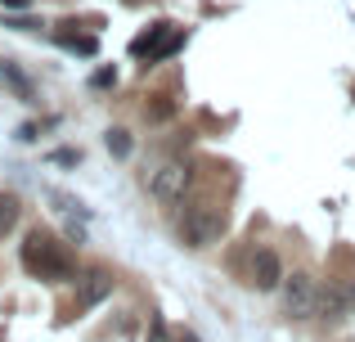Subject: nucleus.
Listing matches in <instances>:
<instances>
[{"instance_id":"obj_1","label":"nucleus","mask_w":355,"mask_h":342,"mask_svg":"<svg viewBox=\"0 0 355 342\" xmlns=\"http://www.w3.org/2000/svg\"><path fill=\"white\" fill-rule=\"evenodd\" d=\"M23 266L36 275V280H50V284H68L72 280L68 248H63L54 234H45V230H32V234L23 239Z\"/></svg>"},{"instance_id":"obj_2","label":"nucleus","mask_w":355,"mask_h":342,"mask_svg":"<svg viewBox=\"0 0 355 342\" xmlns=\"http://www.w3.org/2000/svg\"><path fill=\"white\" fill-rule=\"evenodd\" d=\"M189 185H193L189 162H162V167L148 176V194H153L157 203H180L184 194H189Z\"/></svg>"},{"instance_id":"obj_3","label":"nucleus","mask_w":355,"mask_h":342,"mask_svg":"<svg viewBox=\"0 0 355 342\" xmlns=\"http://www.w3.org/2000/svg\"><path fill=\"white\" fill-rule=\"evenodd\" d=\"M315 298H320V284H315L306 271H297V275L284 280V311L293 320H311L315 316Z\"/></svg>"},{"instance_id":"obj_4","label":"nucleus","mask_w":355,"mask_h":342,"mask_svg":"<svg viewBox=\"0 0 355 342\" xmlns=\"http://www.w3.org/2000/svg\"><path fill=\"white\" fill-rule=\"evenodd\" d=\"M220 230H225V216H220L216 207H193L189 216L180 221V239L189 248H207L211 239H220Z\"/></svg>"},{"instance_id":"obj_5","label":"nucleus","mask_w":355,"mask_h":342,"mask_svg":"<svg viewBox=\"0 0 355 342\" xmlns=\"http://www.w3.org/2000/svg\"><path fill=\"white\" fill-rule=\"evenodd\" d=\"M279 284H284V266H279V253H275V248H257V257H252V289L275 293Z\"/></svg>"},{"instance_id":"obj_6","label":"nucleus","mask_w":355,"mask_h":342,"mask_svg":"<svg viewBox=\"0 0 355 342\" xmlns=\"http://www.w3.org/2000/svg\"><path fill=\"white\" fill-rule=\"evenodd\" d=\"M108 293H113V275L95 266V271H86V275L77 280V307H81V311H90V307H99Z\"/></svg>"},{"instance_id":"obj_7","label":"nucleus","mask_w":355,"mask_h":342,"mask_svg":"<svg viewBox=\"0 0 355 342\" xmlns=\"http://www.w3.org/2000/svg\"><path fill=\"white\" fill-rule=\"evenodd\" d=\"M342 311H347V293H342V289H320V298H315V316H320L324 325H333V320H342Z\"/></svg>"},{"instance_id":"obj_8","label":"nucleus","mask_w":355,"mask_h":342,"mask_svg":"<svg viewBox=\"0 0 355 342\" xmlns=\"http://www.w3.org/2000/svg\"><path fill=\"white\" fill-rule=\"evenodd\" d=\"M0 81H5V86L14 90L18 99H32V95H36V90H32V81H27V72H18L9 59H0Z\"/></svg>"},{"instance_id":"obj_9","label":"nucleus","mask_w":355,"mask_h":342,"mask_svg":"<svg viewBox=\"0 0 355 342\" xmlns=\"http://www.w3.org/2000/svg\"><path fill=\"white\" fill-rule=\"evenodd\" d=\"M18 212H23V207H18V198H14V194H0V239H5L9 230L18 225Z\"/></svg>"},{"instance_id":"obj_10","label":"nucleus","mask_w":355,"mask_h":342,"mask_svg":"<svg viewBox=\"0 0 355 342\" xmlns=\"http://www.w3.org/2000/svg\"><path fill=\"white\" fill-rule=\"evenodd\" d=\"M104 144H108L113 158H130V149H135V144H130V131H121V126H113V131L104 135Z\"/></svg>"},{"instance_id":"obj_11","label":"nucleus","mask_w":355,"mask_h":342,"mask_svg":"<svg viewBox=\"0 0 355 342\" xmlns=\"http://www.w3.org/2000/svg\"><path fill=\"white\" fill-rule=\"evenodd\" d=\"M50 198L59 203V212H77V216H86V203H81V198H68V194H59V189H50Z\"/></svg>"},{"instance_id":"obj_12","label":"nucleus","mask_w":355,"mask_h":342,"mask_svg":"<svg viewBox=\"0 0 355 342\" xmlns=\"http://www.w3.org/2000/svg\"><path fill=\"white\" fill-rule=\"evenodd\" d=\"M108 86H117V68H99L90 77V90H108Z\"/></svg>"},{"instance_id":"obj_13","label":"nucleus","mask_w":355,"mask_h":342,"mask_svg":"<svg viewBox=\"0 0 355 342\" xmlns=\"http://www.w3.org/2000/svg\"><path fill=\"white\" fill-rule=\"evenodd\" d=\"M50 162H59V167H77L81 153H77V149H54V153H50Z\"/></svg>"},{"instance_id":"obj_14","label":"nucleus","mask_w":355,"mask_h":342,"mask_svg":"<svg viewBox=\"0 0 355 342\" xmlns=\"http://www.w3.org/2000/svg\"><path fill=\"white\" fill-rule=\"evenodd\" d=\"M5 27H18V32H32V27H41L36 18H27V14H5Z\"/></svg>"},{"instance_id":"obj_15","label":"nucleus","mask_w":355,"mask_h":342,"mask_svg":"<svg viewBox=\"0 0 355 342\" xmlns=\"http://www.w3.org/2000/svg\"><path fill=\"white\" fill-rule=\"evenodd\" d=\"M171 113H175V104H171V99H157V104L148 108V117H153V122H166Z\"/></svg>"},{"instance_id":"obj_16","label":"nucleus","mask_w":355,"mask_h":342,"mask_svg":"<svg viewBox=\"0 0 355 342\" xmlns=\"http://www.w3.org/2000/svg\"><path fill=\"white\" fill-rule=\"evenodd\" d=\"M36 135H41V126H36V122H23V126H18V140H23V144H32Z\"/></svg>"},{"instance_id":"obj_17","label":"nucleus","mask_w":355,"mask_h":342,"mask_svg":"<svg viewBox=\"0 0 355 342\" xmlns=\"http://www.w3.org/2000/svg\"><path fill=\"white\" fill-rule=\"evenodd\" d=\"M0 5H9V9H27L32 0H0Z\"/></svg>"},{"instance_id":"obj_18","label":"nucleus","mask_w":355,"mask_h":342,"mask_svg":"<svg viewBox=\"0 0 355 342\" xmlns=\"http://www.w3.org/2000/svg\"><path fill=\"white\" fill-rule=\"evenodd\" d=\"M347 307H355V284H351V289H347Z\"/></svg>"}]
</instances>
